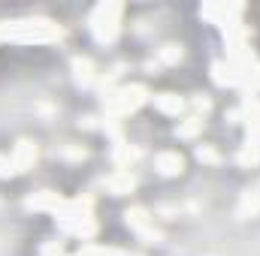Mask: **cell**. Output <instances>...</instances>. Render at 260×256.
Masks as SVG:
<instances>
[{
  "mask_svg": "<svg viewBox=\"0 0 260 256\" xmlns=\"http://www.w3.org/2000/svg\"><path fill=\"white\" fill-rule=\"evenodd\" d=\"M127 223H130V229H136L145 241H157V238H160V232H154V229L148 226V214H145L142 208H130L127 211Z\"/></svg>",
  "mask_w": 260,
  "mask_h": 256,
  "instance_id": "7",
  "label": "cell"
},
{
  "mask_svg": "<svg viewBox=\"0 0 260 256\" xmlns=\"http://www.w3.org/2000/svg\"><path fill=\"white\" fill-rule=\"evenodd\" d=\"M200 127H203V121H200V118H188L185 124H179V127H176V136H179V139H194L197 133H200Z\"/></svg>",
  "mask_w": 260,
  "mask_h": 256,
  "instance_id": "14",
  "label": "cell"
},
{
  "mask_svg": "<svg viewBox=\"0 0 260 256\" xmlns=\"http://www.w3.org/2000/svg\"><path fill=\"white\" fill-rule=\"evenodd\" d=\"M197 157H200L203 163H218V151H212L209 145H203V148H197Z\"/></svg>",
  "mask_w": 260,
  "mask_h": 256,
  "instance_id": "18",
  "label": "cell"
},
{
  "mask_svg": "<svg viewBox=\"0 0 260 256\" xmlns=\"http://www.w3.org/2000/svg\"><path fill=\"white\" fill-rule=\"evenodd\" d=\"M9 175H15L12 157H0V178H9Z\"/></svg>",
  "mask_w": 260,
  "mask_h": 256,
  "instance_id": "19",
  "label": "cell"
},
{
  "mask_svg": "<svg viewBox=\"0 0 260 256\" xmlns=\"http://www.w3.org/2000/svg\"><path fill=\"white\" fill-rule=\"evenodd\" d=\"M106 187L115 193V196H124V193H130L133 187H136V181H133V175H130L127 169H118L115 175L106 178Z\"/></svg>",
  "mask_w": 260,
  "mask_h": 256,
  "instance_id": "10",
  "label": "cell"
},
{
  "mask_svg": "<svg viewBox=\"0 0 260 256\" xmlns=\"http://www.w3.org/2000/svg\"><path fill=\"white\" fill-rule=\"evenodd\" d=\"M76 256H124L121 250H115V247H103V244H88V247H82Z\"/></svg>",
  "mask_w": 260,
  "mask_h": 256,
  "instance_id": "15",
  "label": "cell"
},
{
  "mask_svg": "<svg viewBox=\"0 0 260 256\" xmlns=\"http://www.w3.org/2000/svg\"><path fill=\"white\" fill-rule=\"evenodd\" d=\"M34 163H37V145L21 139L12 151V166H15V172H27V169H34Z\"/></svg>",
  "mask_w": 260,
  "mask_h": 256,
  "instance_id": "4",
  "label": "cell"
},
{
  "mask_svg": "<svg viewBox=\"0 0 260 256\" xmlns=\"http://www.w3.org/2000/svg\"><path fill=\"white\" fill-rule=\"evenodd\" d=\"M182 58V49L179 46H164V52H160V61H167V64H176Z\"/></svg>",
  "mask_w": 260,
  "mask_h": 256,
  "instance_id": "17",
  "label": "cell"
},
{
  "mask_svg": "<svg viewBox=\"0 0 260 256\" xmlns=\"http://www.w3.org/2000/svg\"><path fill=\"white\" fill-rule=\"evenodd\" d=\"M260 214V193L248 190L242 196V205H239V217H257Z\"/></svg>",
  "mask_w": 260,
  "mask_h": 256,
  "instance_id": "13",
  "label": "cell"
},
{
  "mask_svg": "<svg viewBox=\"0 0 260 256\" xmlns=\"http://www.w3.org/2000/svg\"><path fill=\"white\" fill-rule=\"evenodd\" d=\"M121 3H100L91 12V33L97 36V42H115L121 33Z\"/></svg>",
  "mask_w": 260,
  "mask_h": 256,
  "instance_id": "2",
  "label": "cell"
},
{
  "mask_svg": "<svg viewBox=\"0 0 260 256\" xmlns=\"http://www.w3.org/2000/svg\"><path fill=\"white\" fill-rule=\"evenodd\" d=\"M239 12H242V6H239V3H221V6H203V15H206V18H212L215 24H224V27H227V24H233L230 18H233V15H239Z\"/></svg>",
  "mask_w": 260,
  "mask_h": 256,
  "instance_id": "8",
  "label": "cell"
},
{
  "mask_svg": "<svg viewBox=\"0 0 260 256\" xmlns=\"http://www.w3.org/2000/svg\"><path fill=\"white\" fill-rule=\"evenodd\" d=\"M245 121H248V139L245 142L260 145V100L251 94L245 97Z\"/></svg>",
  "mask_w": 260,
  "mask_h": 256,
  "instance_id": "5",
  "label": "cell"
},
{
  "mask_svg": "<svg viewBox=\"0 0 260 256\" xmlns=\"http://www.w3.org/2000/svg\"><path fill=\"white\" fill-rule=\"evenodd\" d=\"M145 97H148V91H145L142 84H127V88H118V91L106 100V112H109L112 118H124V115L136 112V109L145 103Z\"/></svg>",
  "mask_w": 260,
  "mask_h": 256,
  "instance_id": "3",
  "label": "cell"
},
{
  "mask_svg": "<svg viewBox=\"0 0 260 256\" xmlns=\"http://www.w3.org/2000/svg\"><path fill=\"white\" fill-rule=\"evenodd\" d=\"M154 106H157L164 115H182V112H185V100L176 97V94H160V97H154Z\"/></svg>",
  "mask_w": 260,
  "mask_h": 256,
  "instance_id": "11",
  "label": "cell"
},
{
  "mask_svg": "<svg viewBox=\"0 0 260 256\" xmlns=\"http://www.w3.org/2000/svg\"><path fill=\"white\" fill-rule=\"evenodd\" d=\"M24 205H27L30 211H55V214H58V208L64 205V199L52 190H43V193H34Z\"/></svg>",
  "mask_w": 260,
  "mask_h": 256,
  "instance_id": "6",
  "label": "cell"
},
{
  "mask_svg": "<svg viewBox=\"0 0 260 256\" xmlns=\"http://www.w3.org/2000/svg\"><path fill=\"white\" fill-rule=\"evenodd\" d=\"M73 72H76V81L82 84V88H88V84H94V64L88 61V58H76L73 61Z\"/></svg>",
  "mask_w": 260,
  "mask_h": 256,
  "instance_id": "12",
  "label": "cell"
},
{
  "mask_svg": "<svg viewBox=\"0 0 260 256\" xmlns=\"http://www.w3.org/2000/svg\"><path fill=\"white\" fill-rule=\"evenodd\" d=\"M154 169H157L160 175H179V172L185 169V160H182V154H176V151H160V154L154 157Z\"/></svg>",
  "mask_w": 260,
  "mask_h": 256,
  "instance_id": "9",
  "label": "cell"
},
{
  "mask_svg": "<svg viewBox=\"0 0 260 256\" xmlns=\"http://www.w3.org/2000/svg\"><path fill=\"white\" fill-rule=\"evenodd\" d=\"M0 36L12 42H52L61 36V27L46 18H21V21L0 24Z\"/></svg>",
  "mask_w": 260,
  "mask_h": 256,
  "instance_id": "1",
  "label": "cell"
},
{
  "mask_svg": "<svg viewBox=\"0 0 260 256\" xmlns=\"http://www.w3.org/2000/svg\"><path fill=\"white\" fill-rule=\"evenodd\" d=\"M136 157H139V151H136V148H127V145H121V142H118V148H115V160H118L121 166H130Z\"/></svg>",
  "mask_w": 260,
  "mask_h": 256,
  "instance_id": "16",
  "label": "cell"
}]
</instances>
